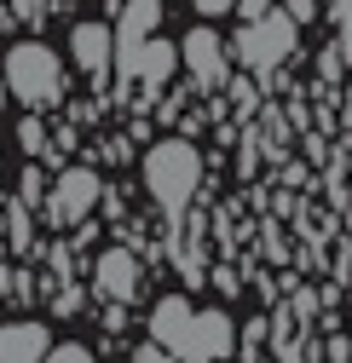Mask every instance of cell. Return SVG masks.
<instances>
[{"label": "cell", "mask_w": 352, "mask_h": 363, "mask_svg": "<svg viewBox=\"0 0 352 363\" xmlns=\"http://www.w3.org/2000/svg\"><path fill=\"white\" fill-rule=\"evenodd\" d=\"M197 179H202V150L185 145V139H162V145L145 156V185H150V196H156L167 213H180V208L197 196Z\"/></svg>", "instance_id": "1"}, {"label": "cell", "mask_w": 352, "mask_h": 363, "mask_svg": "<svg viewBox=\"0 0 352 363\" xmlns=\"http://www.w3.org/2000/svg\"><path fill=\"white\" fill-rule=\"evenodd\" d=\"M6 93L23 99V104H53L64 93V64L53 47H40V40H18V47L6 52Z\"/></svg>", "instance_id": "2"}, {"label": "cell", "mask_w": 352, "mask_h": 363, "mask_svg": "<svg viewBox=\"0 0 352 363\" xmlns=\"http://www.w3.org/2000/svg\"><path fill=\"white\" fill-rule=\"evenodd\" d=\"M231 47H237V58H243L248 69L272 75V69L295 52V18H289V12H266V18L243 23V29L231 35Z\"/></svg>", "instance_id": "3"}, {"label": "cell", "mask_w": 352, "mask_h": 363, "mask_svg": "<svg viewBox=\"0 0 352 363\" xmlns=\"http://www.w3.org/2000/svg\"><path fill=\"white\" fill-rule=\"evenodd\" d=\"M231 346H237V329L226 311H191L180 363H219V357H231Z\"/></svg>", "instance_id": "4"}, {"label": "cell", "mask_w": 352, "mask_h": 363, "mask_svg": "<svg viewBox=\"0 0 352 363\" xmlns=\"http://www.w3.org/2000/svg\"><path fill=\"white\" fill-rule=\"evenodd\" d=\"M93 202H99V179H93V167H70L58 185H53L47 219H53V225H81L87 213H93Z\"/></svg>", "instance_id": "5"}, {"label": "cell", "mask_w": 352, "mask_h": 363, "mask_svg": "<svg viewBox=\"0 0 352 363\" xmlns=\"http://www.w3.org/2000/svg\"><path fill=\"white\" fill-rule=\"evenodd\" d=\"M70 47H75V64L93 75V86H104V81L116 75V29H104V23H81Z\"/></svg>", "instance_id": "6"}, {"label": "cell", "mask_w": 352, "mask_h": 363, "mask_svg": "<svg viewBox=\"0 0 352 363\" xmlns=\"http://www.w3.org/2000/svg\"><path fill=\"white\" fill-rule=\"evenodd\" d=\"M180 58L197 75V86H219V81H226V52H219V35L214 29H191L185 47H180Z\"/></svg>", "instance_id": "7"}, {"label": "cell", "mask_w": 352, "mask_h": 363, "mask_svg": "<svg viewBox=\"0 0 352 363\" xmlns=\"http://www.w3.org/2000/svg\"><path fill=\"white\" fill-rule=\"evenodd\" d=\"M185 329H191V300H185V294H162V300H156V311H150V340H156V346H167L173 357H180Z\"/></svg>", "instance_id": "8"}, {"label": "cell", "mask_w": 352, "mask_h": 363, "mask_svg": "<svg viewBox=\"0 0 352 363\" xmlns=\"http://www.w3.org/2000/svg\"><path fill=\"white\" fill-rule=\"evenodd\" d=\"M99 289L110 300H133L139 294V259L127 254V248H104L99 254Z\"/></svg>", "instance_id": "9"}, {"label": "cell", "mask_w": 352, "mask_h": 363, "mask_svg": "<svg viewBox=\"0 0 352 363\" xmlns=\"http://www.w3.org/2000/svg\"><path fill=\"white\" fill-rule=\"evenodd\" d=\"M47 329L40 323H6L0 329V363H47Z\"/></svg>", "instance_id": "10"}, {"label": "cell", "mask_w": 352, "mask_h": 363, "mask_svg": "<svg viewBox=\"0 0 352 363\" xmlns=\"http://www.w3.org/2000/svg\"><path fill=\"white\" fill-rule=\"evenodd\" d=\"M173 64H180V47H173V40H145L139 64H133V81L145 86V93H156V86L173 75Z\"/></svg>", "instance_id": "11"}, {"label": "cell", "mask_w": 352, "mask_h": 363, "mask_svg": "<svg viewBox=\"0 0 352 363\" xmlns=\"http://www.w3.org/2000/svg\"><path fill=\"white\" fill-rule=\"evenodd\" d=\"M47 363H93V352L87 346H58V352H47Z\"/></svg>", "instance_id": "12"}, {"label": "cell", "mask_w": 352, "mask_h": 363, "mask_svg": "<svg viewBox=\"0 0 352 363\" xmlns=\"http://www.w3.org/2000/svg\"><path fill=\"white\" fill-rule=\"evenodd\" d=\"M133 363H180V357H173L167 346H139V352H133Z\"/></svg>", "instance_id": "13"}, {"label": "cell", "mask_w": 352, "mask_h": 363, "mask_svg": "<svg viewBox=\"0 0 352 363\" xmlns=\"http://www.w3.org/2000/svg\"><path fill=\"white\" fill-rule=\"evenodd\" d=\"M191 6H197L202 18H226V12H231V0H191Z\"/></svg>", "instance_id": "14"}, {"label": "cell", "mask_w": 352, "mask_h": 363, "mask_svg": "<svg viewBox=\"0 0 352 363\" xmlns=\"http://www.w3.org/2000/svg\"><path fill=\"white\" fill-rule=\"evenodd\" d=\"M283 12H289L295 23H306V18H312V12H318V0H289V6H283Z\"/></svg>", "instance_id": "15"}, {"label": "cell", "mask_w": 352, "mask_h": 363, "mask_svg": "<svg viewBox=\"0 0 352 363\" xmlns=\"http://www.w3.org/2000/svg\"><path fill=\"white\" fill-rule=\"evenodd\" d=\"M18 139H23V150H40V121H23Z\"/></svg>", "instance_id": "16"}, {"label": "cell", "mask_w": 352, "mask_h": 363, "mask_svg": "<svg viewBox=\"0 0 352 363\" xmlns=\"http://www.w3.org/2000/svg\"><path fill=\"white\" fill-rule=\"evenodd\" d=\"M324 6H335V12H341V23H352V0H324Z\"/></svg>", "instance_id": "17"}, {"label": "cell", "mask_w": 352, "mask_h": 363, "mask_svg": "<svg viewBox=\"0 0 352 363\" xmlns=\"http://www.w3.org/2000/svg\"><path fill=\"white\" fill-rule=\"evenodd\" d=\"M0 104H6V75H0Z\"/></svg>", "instance_id": "18"}]
</instances>
